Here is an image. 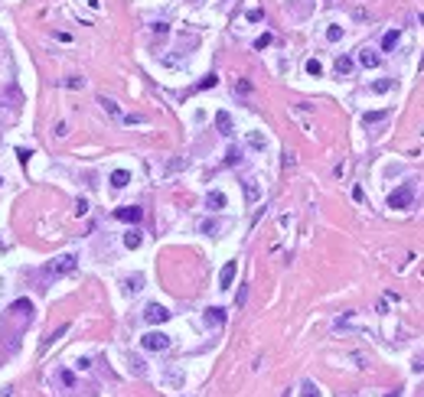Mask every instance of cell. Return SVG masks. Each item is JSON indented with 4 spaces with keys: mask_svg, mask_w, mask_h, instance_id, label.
Returning a JSON list of instances; mask_svg holds the SVG:
<instances>
[{
    "mask_svg": "<svg viewBox=\"0 0 424 397\" xmlns=\"http://www.w3.org/2000/svg\"><path fill=\"white\" fill-rule=\"evenodd\" d=\"M215 127H219V133L222 137H232V117H228V111H219V114H215Z\"/></svg>",
    "mask_w": 424,
    "mask_h": 397,
    "instance_id": "cell-8",
    "label": "cell"
},
{
    "mask_svg": "<svg viewBox=\"0 0 424 397\" xmlns=\"http://www.w3.org/2000/svg\"><path fill=\"white\" fill-rule=\"evenodd\" d=\"M235 273H238V264H235V261H228V264L222 267V273H219V290H228V287H232Z\"/></svg>",
    "mask_w": 424,
    "mask_h": 397,
    "instance_id": "cell-6",
    "label": "cell"
},
{
    "mask_svg": "<svg viewBox=\"0 0 424 397\" xmlns=\"http://www.w3.org/2000/svg\"><path fill=\"white\" fill-rule=\"evenodd\" d=\"M144 319H147L150 326H160V322H166V319H170V312H166V306H160V303H150L147 309H144Z\"/></svg>",
    "mask_w": 424,
    "mask_h": 397,
    "instance_id": "cell-4",
    "label": "cell"
},
{
    "mask_svg": "<svg viewBox=\"0 0 424 397\" xmlns=\"http://www.w3.org/2000/svg\"><path fill=\"white\" fill-rule=\"evenodd\" d=\"M388 397H401V394H398V391H392V394H388Z\"/></svg>",
    "mask_w": 424,
    "mask_h": 397,
    "instance_id": "cell-30",
    "label": "cell"
},
{
    "mask_svg": "<svg viewBox=\"0 0 424 397\" xmlns=\"http://www.w3.org/2000/svg\"><path fill=\"white\" fill-rule=\"evenodd\" d=\"M75 261H79L75 254H62V257H53V261H49V267H46V273H49V277H62V273L75 270Z\"/></svg>",
    "mask_w": 424,
    "mask_h": 397,
    "instance_id": "cell-1",
    "label": "cell"
},
{
    "mask_svg": "<svg viewBox=\"0 0 424 397\" xmlns=\"http://www.w3.org/2000/svg\"><path fill=\"white\" fill-rule=\"evenodd\" d=\"M85 212H88V202H85V199H79V202H75V215H85Z\"/></svg>",
    "mask_w": 424,
    "mask_h": 397,
    "instance_id": "cell-26",
    "label": "cell"
},
{
    "mask_svg": "<svg viewBox=\"0 0 424 397\" xmlns=\"http://www.w3.org/2000/svg\"><path fill=\"white\" fill-rule=\"evenodd\" d=\"M124 248H131V251L141 248V231H127L124 234Z\"/></svg>",
    "mask_w": 424,
    "mask_h": 397,
    "instance_id": "cell-19",
    "label": "cell"
},
{
    "mask_svg": "<svg viewBox=\"0 0 424 397\" xmlns=\"http://www.w3.org/2000/svg\"><path fill=\"white\" fill-rule=\"evenodd\" d=\"M300 397H320V388L307 378V381H300Z\"/></svg>",
    "mask_w": 424,
    "mask_h": 397,
    "instance_id": "cell-17",
    "label": "cell"
},
{
    "mask_svg": "<svg viewBox=\"0 0 424 397\" xmlns=\"http://www.w3.org/2000/svg\"><path fill=\"white\" fill-rule=\"evenodd\" d=\"M114 218H121V221H131V225H137L144 218V209H137V205H124V209H114Z\"/></svg>",
    "mask_w": 424,
    "mask_h": 397,
    "instance_id": "cell-5",
    "label": "cell"
},
{
    "mask_svg": "<svg viewBox=\"0 0 424 397\" xmlns=\"http://www.w3.org/2000/svg\"><path fill=\"white\" fill-rule=\"evenodd\" d=\"M98 104H102V108L108 111L111 117H121V108H118V104H114V101H111V98H105V94H102V98H98Z\"/></svg>",
    "mask_w": 424,
    "mask_h": 397,
    "instance_id": "cell-18",
    "label": "cell"
},
{
    "mask_svg": "<svg viewBox=\"0 0 424 397\" xmlns=\"http://www.w3.org/2000/svg\"><path fill=\"white\" fill-rule=\"evenodd\" d=\"M0 182H3V179H0Z\"/></svg>",
    "mask_w": 424,
    "mask_h": 397,
    "instance_id": "cell-32",
    "label": "cell"
},
{
    "mask_svg": "<svg viewBox=\"0 0 424 397\" xmlns=\"http://www.w3.org/2000/svg\"><path fill=\"white\" fill-rule=\"evenodd\" d=\"M141 287H144V277H141V273H134V277H127V280H124V293H137Z\"/></svg>",
    "mask_w": 424,
    "mask_h": 397,
    "instance_id": "cell-16",
    "label": "cell"
},
{
    "mask_svg": "<svg viewBox=\"0 0 424 397\" xmlns=\"http://www.w3.org/2000/svg\"><path fill=\"white\" fill-rule=\"evenodd\" d=\"M127 182H131V173L127 170H114L111 173V189H124Z\"/></svg>",
    "mask_w": 424,
    "mask_h": 397,
    "instance_id": "cell-12",
    "label": "cell"
},
{
    "mask_svg": "<svg viewBox=\"0 0 424 397\" xmlns=\"http://www.w3.org/2000/svg\"><path fill=\"white\" fill-rule=\"evenodd\" d=\"M212 85H215V75H206L203 82H199V88H212Z\"/></svg>",
    "mask_w": 424,
    "mask_h": 397,
    "instance_id": "cell-27",
    "label": "cell"
},
{
    "mask_svg": "<svg viewBox=\"0 0 424 397\" xmlns=\"http://www.w3.org/2000/svg\"><path fill=\"white\" fill-rule=\"evenodd\" d=\"M65 85H69V88H82L85 82H82V78H65Z\"/></svg>",
    "mask_w": 424,
    "mask_h": 397,
    "instance_id": "cell-28",
    "label": "cell"
},
{
    "mask_svg": "<svg viewBox=\"0 0 424 397\" xmlns=\"http://www.w3.org/2000/svg\"><path fill=\"white\" fill-rule=\"evenodd\" d=\"M421 69H424V59H421Z\"/></svg>",
    "mask_w": 424,
    "mask_h": 397,
    "instance_id": "cell-31",
    "label": "cell"
},
{
    "mask_svg": "<svg viewBox=\"0 0 424 397\" xmlns=\"http://www.w3.org/2000/svg\"><path fill=\"white\" fill-rule=\"evenodd\" d=\"M271 46V33H265V36H258V43H255V49H265Z\"/></svg>",
    "mask_w": 424,
    "mask_h": 397,
    "instance_id": "cell-24",
    "label": "cell"
},
{
    "mask_svg": "<svg viewBox=\"0 0 424 397\" xmlns=\"http://www.w3.org/2000/svg\"><path fill=\"white\" fill-rule=\"evenodd\" d=\"M411 195H415V189H411V182H405V186H398L392 195H388V209H405V205L411 202Z\"/></svg>",
    "mask_w": 424,
    "mask_h": 397,
    "instance_id": "cell-3",
    "label": "cell"
},
{
    "mask_svg": "<svg viewBox=\"0 0 424 397\" xmlns=\"http://www.w3.org/2000/svg\"><path fill=\"white\" fill-rule=\"evenodd\" d=\"M199 231H203V234H219V231H222V221L206 218V221H199Z\"/></svg>",
    "mask_w": 424,
    "mask_h": 397,
    "instance_id": "cell-14",
    "label": "cell"
},
{
    "mask_svg": "<svg viewBox=\"0 0 424 397\" xmlns=\"http://www.w3.org/2000/svg\"><path fill=\"white\" fill-rule=\"evenodd\" d=\"M206 209H212V212L225 209V192H219V189H212V192L206 195Z\"/></svg>",
    "mask_w": 424,
    "mask_h": 397,
    "instance_id": "cell-9",
    "label": "cell"
},
{
    "mask_svg": "<svg viewBox=\"0 0 424 397\" xmlns=\"http://www.w3.org/2000/svg\"><path fill=\"white\" fill-rule=\"evenodd\" d=\"M359 62L366 65V69H375V65H378V55L372 52V49H362V52H359Z\"/></svg>",
    "mask_w": 424,
    "mask_h": 397,
    "instance_id": "cell-15",
    "label": "cell"
},
{
    "mask_svg": "<svg viewBox=\"0 0 424 397\" xmlns=\"http://www.w3.org/2000/svg\"><path fill=\"white\" fill-rule=\"evenodd\" d=\"M225 163H232V166H235V163H238V150H228V156H225Z\"/></svg>",
    "mask_w": 424,
    "mask_h": 397,
    "instance_id": "cell-29",
    "label": "cell"
},
{
    "mask_svg": "<svg viewBox=\"0 0 424 397\" xmlns=\"http://www.w3.org/2000/svg\"><path fill=\"white\" fill-rule=\"evenodd\" d=\"M206 322H209V326H222V322H225V309H222V306H209V309H206Z\"/></svg>",
    "mask_w": 424,
    "mask_h": 397,
    "instance_id": "cell-10",
    "label": "cell"
},
{
    "mask_svg": "<svg viewBox=\"0 0 424 397\" xmlns=\"http://www.w3.org/2000/svg\"><path fill=\"white\" fill-rule=\"evenodd\" d=\"M388 88H392V82H375V85H372V91L382 94V91H388Z\"/></svg>",
    "mask_w": 424,
    "mask_h": 397,
    "instance_id": "cell-25",
    "label": "cell"
},
{
    "mask_svg": "<svg viewBox=\"0 0 424 397\" xmlns=\"http://www.w3.org/2000/svg\"><path fill=\"white\" fill-rule=\"evenodd\" d=\"M141 345H144L147 352H166V349H170V335H163V332H147V335L141 339Z\"/></svg>",
    "mask_w": 424,
    "mask_h": 397,
    "instance_id": "cell-2",
    "label": "cell"
},
{
    "mask_svg": "<svg viewBox=\"0 0 424 397\" xmlns=\"http://www.w3.org/2000/svg\"><path fill=\"white\" fill-rule=\"evenodd\" d=\"M245 143H248L252 150H258V153H261V150H267V137H265L261 131H252V133H245Z\"/></svg>",
    "mask_w": 424,
    "mask_h": 397,
    "instance_id": "cell-7",
    "label": "cell"
},
{
    "mask_svg": "<svg viewBox=\"0 0 424 397\" xmlns=\"http://www.w3.org/2000/svg\"><path fill=\"white\" fill-rule=\"evenodd\" d=\"M398 39H401V33H398V30H388V33L382 36V49H385V52H392V49L398 46Z\"/></svg>",
    "mask_w": 424,
    "mask_h": 397,
    "instance_id": "cell-13",
    "label": "cell"
},
{
    "mask_svg": "<svg viewBox=\"0 0 424 397\" xmlns=\"http://www.w3.org/2000/svg\"><path fill=\"white\" fill-rule=\"evenodd\" d=\"M245 195H248V202H255V199L261 195V189L255 186V182H245Z\"/></svg>",
    "mask_w": 424,
    "mask_h": 397,
    "instance_id": "cell-21",
    "label": "cell"
},
{
    "mask_svg": "<svg viewBox=\"0 0 424 397\" xmlns=\"http://www.w3.org/2000/svg\"><path fill=\"white\" fill-rule=\"evenodd\" d=\"M326 39H330V43H339V39H343V26H330V30H326Z\"/></svg>",
    "mask_w": 424,
    "mask_h": 397,
    "instance_id": "cell-22",
    "label": "cell"
},
{
    "mask_svg": "<svg viewBox=\"0 0 424 397\" xmlns=\"http://www.w3.org/2000/svg\"><path fill=\"white\" fill-rule=\"evenodd\" d=\"M333 69H336V75H349V72L356 69V62L349 59V55H339L336 62H333Z\"/></svg>",
    "mask_w": 424,
    "mask_h": 397,
    "instance_id": "cell-11",
    "label": "cell"
},
{
    "mask_svg": "<svg viewBox=\"0 0 424 397\" xmlns=\"http://www.w3.org/2000/svg\"><path fill=\"white\" fill-rule=\"evenodd\" d=\"M307 72H310V75H320V72H323V65L317 62V59H310V62H307Z\"/></svg>",
    "mask_w": 424,
    "mask_h": 397,
    "instance_id": "cell-23",
    "label": "cell"
},
{
    "mask_svg": "<svg viewBox=\"0 0 424 397\" xmlns=\"http://www.w3.org/2000/svg\"><path fill=\"white\" fill-rule=\"evenodd\" d=\"M385 117H388V111H369L362 117V124H375V121H385Z\"/></svg>",
    "mask_w": 424,
    "mask_h": 397,
    "instance_id": "cell-20",
    "label": "cell"
}]
</instances>
